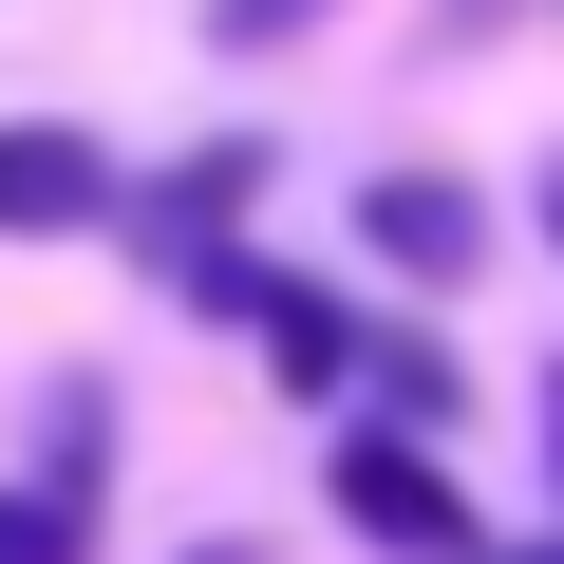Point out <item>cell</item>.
Returning <instances> with one entry per match:
<instances>
[{"label":"cell","instance_id":"cell-7","mask_svg":"<svg viewBox=\"0 0 564 564\" xmlns=\"http://www.w3.org/2000/svg\"><path fill=\"white\" fill-rule=\"evenodd\" d=\"M545 245H564V170H545Z\"/></svg>","mask_w":564,"mask_h":564},{"label":"cell","instance_id":"cell-3","mask_svg":"<svg viewBox=\"0 0 564 564\" xmlns=\"http://www.w3.org/2000/svg\"><path fill=\"white\" fill-rule=\"evenodd\" d=\"M358 245H377L395 282H470V263H489V207H470L452 170H377V188H358Z\"/></svg>","mask_w":564,"mask_h":564},{"label":"cell","instance_id":"cell-9","mask_svg":"<svg viewBox=\"0 0 564 564\" xmlns=\"http://www.w3.org/2000/svg\"><path fill=\"white\" fill-rule=\"evenodd\" d=\"M470 20H508V0H470Z\"/></svg>","mask_w":564,"mask_h":564},{"label":"cell","instance_id":"cell-6","mask_svg":"<svg viewBox=\"0 0 564 564\" xmlns=\"http://www.w3.org/2000/svg\"><path fill=\"white\" fill-rule=\"evenodd\" d=\"M321 20H339V0H207V39H226V57H282V39H321Z\"/></svg>","mask_w":564,"mask_h":564},{"label":"cell","instance_id":"cell-2","mask_svg":"<svg viewBox=\"0 0 564 564\" xmlns=\"http://www.w3.org/2000/svg\"><path fill=\"white\" fill-rule=\"evenodd\" d=\"M132 207V170L76 132V113H0V245H76V226H113Z\"/></svg>","mask_w":564,"mask_h":564},{"label":"cell","instance_id":"cell-4","mask_svg":"<svg viewBox=\"0 0 564 564\" xmlns=\"http://www.w3.org/2000/svg\"><path fill=\"white\" fill-rule=\"evenodd\" d=\"M245 207H263V151H245V132H207V151H188V170L151 188V263L188 282V263H207V245H226Z\"/></svg>","mask_w":564,"mask_h":564},{"label":"cell","instance_id":"cell-8","mask_svg":"<svg viewBox=\"0 0 564 564\" xmlns=\"http://www.w3.org/2000/svg\"><path fill=\"white\" fill-rule=\"evenodd\" d=\"M508 564H564V545H508Z\"/></svg>","mask_w":564,"mask_h":564},{"label":"cell","instance_id":"cell-1","mask_svg":"<svg viewBox=\"0 0 564 564\" xmlns=\"http://www.w3.org/2000/svg\"><path fill=\"white\" fill-rule=\"evenodd\" d=\"M321 489H339V527H358V545H395V564H452V545H470V489H452V470H433V433H395V414H339Z\"/></svg>","mask_w":564,"mask_h":564},{"label":"cell","instance_id":"cell-10","mask_svg":"<svg viewBox=\"0 0 564 564\" xmlns=\"http://www.w3.org/2000/svg\"><path fill=\"white\" fill-rule=\"evenodd\" d=\"M545 433H564V395H545Z\"/></svg>","mask_w":564,"mask_h":564},{"label":"cell","instance_id":"cell-5","mask_svg":"<svg viewBox=\"0 0 564 564\" xmlns=\"http://www.w3.org/2000/svg\"><path fill=\"white\" fill-rule=\"evenodd\" d=\"M0 564H95V489H0Z\"/></svg>","mask_w":564,"mask_h":564}]
</instances>
